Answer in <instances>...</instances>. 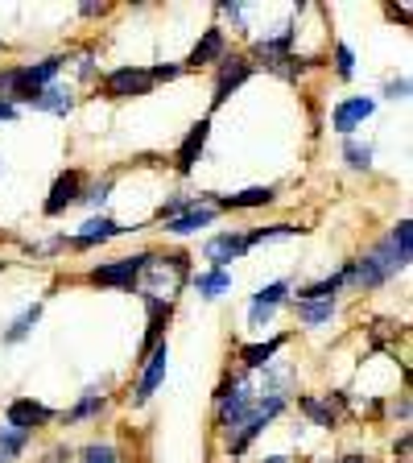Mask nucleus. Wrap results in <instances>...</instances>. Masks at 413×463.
Instances as JSON below:
<instances>
[{
  "instance_id": "obj_24",
  "label": "nucleus",
  "mask_w": 413,
  "mask_h": 463,
  "mask_svg": "<svg viewBox=\"0 0 413 463\" xmlns=\"http://www.w3.org/2000/svg\"><path fill=\"white\" fill-rule=\"evenodd\" d=\"M343 154H347V162L356 165V170H368V165H372V145L347 141V145H343Z\"/></svg>"
},
{
  "instance_id": "obj_10",
  "label": "nucleus",
  "mask_w": 413,
  "mask_h": 463,
  "mask_svg": "<svg viewBox=\"0 0 413 463\" xmlns=\"http://www.w3.org/2000/svg\"><path fill=\"white\" fill-rule=\"evenodd\" d=\"M207 137H211V120H199V125L186 133V141L178 145V157H174V162H178V170H183V174L194 170V162H199V154H202V145H207Z\"/></svg>"
},
{
  "instance_id": "obj_25",
  "label": "nucleus",
  "mask_w": 413,
  "mask_h": 463,
  "mask_svg": "<svg viewBox=\"0 0 413 463\" xmlns=\"http://www.w3.org/2000/svg\"><path fill=\"white\" fill-rule=\"evenodd\" d=\"M298 405H302V410H306L310 418H314L318 426H335V414H331V410H327V405H323V402H314V397H302Z\"/></svg>"
},
{
  "instance_id": "obj_11",
  "label": "nucleus",
  "mask_w": 413,
  "mask_h": 463,
  "mask_svg": "<svg viewBox=\"0 0 413 463\" xmlns=\"http://www.w3.org/2000/svg\"><path fill=\"white\" fill-rule=\"evenodd\" d=\"M286 281H273V286H265L257 294V302H252V315H249V323L252 327H265V323H269L273 318V310L281 307V302H286Z\"/></svg>"
},
{
  "instance_id": "obj_30",
  "label": "nucleus",
  "mask_w": 413,
  "mask_h": 463,
  "mask_svg": "<svg viewBox=\"0 0 413 463\" xmlns=\"http://www.w3.org/2000/svg\"><path fill=\"white\" fill-rule=\"evenodd\" d=\"M13 116H17V108H13L9 99H0V120H13Z\"/></svg>"
},
{
  "instance_id": "obj_20",
  "label": "nucleus",
  "mask_w": 413,
  "mask_h": 463,
  "mask_svg": "<svg viewBox=\"0 0 413 463\" xmlns=\"http://www.w3.org/2000/svg\"><path fill=\"white\" fill-rule=\"evenodd\" d=\"M29 443V434H21V430H13L9 422L0 426V463H13L21 455V447Z\"/></svg>"
},
{
  "instance_id": "obj_5",
  "label": "nucleus",
  "mask_w": 413,
  "mask_h": 463,
  "mask_svg": "<svg viewBox=\"0 0 413 463\" xmlns=\"http://www.w3.org/2000/svg\"><path fill=\"white\" fill-rule=\"evenodd\" d=\"M83 199V174L79 170H67L58 174L54 186H50V199H46V215H62L70 203Z\"/></svg>"
},
{
  "instance_id": "obj_4",
  "label": "nucleus",
  "mask_w": 413,
  "mask_h": 463,
  "mask_svg": "<svg viewBox=\"0 0 413 463\" xmlns=\"http://www.w3.org/2000/svg\"><path fill=\"white\" fill-rule=\"evenodd\" d=\"M145 265H149V252H141V257H120V260H112V265L91 269V281H96V286H133Z\"/></svg>"
},
{
  "instance_id": "obj_12",
  "label": "nucleus",
  "mask_w": 413,
  "mask_h": 463,
  "mask_svg": "<svg viewBox=\"0 0 413 463\" xmlns=\"http://www.w3.org/2000/svg\"><path fill=\"white\" fill-rule=\"evenodd\" d=\"M249 249V244H244V236H231V232H223V236H215L211 244H207V260H211V269H223V265H228V260H236L240 257V252Z\"/></svg>"
},
{
  "instance_id": "obj_27",
  "label": "nucleus",
  "mask_w": 413,
  "mask_h": 463,
  "mask_svg": "<svg viewBox=\"0 0 413 463\" xmlns=\"http://www.w3.org/2000/svg\"><path fill=\"white\" fill-rule=\"evenodd\" d=\"M83 463H116V451L108 443H96L83 451Z\"/></svg>"
},
{
  "instance_id": "obj_1",
  "label": "nucleus",
  "mask_w": 413,
  "mask_h": 463,
  "mask_svg": "<svg viewBox=\"0 0 413 463\" xmlns=\"http://www.w3.org/2000/svg\"><path fill=\"white\" fill-rule=\"evenodd\" d=\"M409 257H413V223L401 220L393 236H385L372 252H364L360 260L343 265V286L372 289V286H380V281H389L393 273H401L405 265H409Z\"/></svg>"
},
{
  "instance_id": "obj_23",
  "label": "nucleus",
  "mask_w": 413,
  "mask_h": 463,
  "mask_svg": "<svg viewBox=\"0 0 413 463\" xmlns=\"http://www.w3.org/2000/svg\"><path fill=\"white\" fill-rule=\"evenodd\" d=\"M302 228H294V223H273V228H260V232H252V236H244V244H260V241H273V236H298Z\"/></svg>"
},
{
  "instance_id": "obj_8",
  "label": "nucleus",
  "mask_w": 413,
  "mask_h": 463,
  "mask_svg": "<svg viewBox=\"0 0 413 463\" xmlns=\"http://www.w3.org/2000/svg\"><path fill=\"white\" fill-rule=\"evenodd\" d=\"M165 368H170V347L157 344L154 352H149V364H145V373H141V385H136V402H149V397L157 393V385L165 381Z\"/></svg>"
},
{
  "instance_id": "obj_31",
  "label": "nucleus",
  "mask_w": 413,
  "mask_h": 463,
  "mask_svg": "<svg viewBox=\"0 0 413 463\" xmlns=\"http://www.w3.org/2000/svg\"><path fill=\"white\" fill-rule=\"evenodd\" d=\"M46 463H62V451H58V455H54V459H46Z\"/></svg>"
},
{
  "instance_id": "obj_16",
  "label": "nucleus",
  "mask_w": 413,
  "mask_h": 463,
  "mask_svg": "<svg viewBox=\"0 0 413 463\" xmlns=\"http://www.w3.org/2000/svg\"><path fill=\"white\" fill-rule=\"evenodd\" d=\"M194 289H199L202 298H220V294H228L231 289V273L228 269H207L194 278Z\"/></svg>"
},
{
  "instance_id": "obj_28",
  "label": "nucleus",
  "mask_w": 413,
  "mask_h": 463,
  "mask_svg": "<svg viewBox=\"0 0 413 463\" xmlns=\"http://www.w3.org/2000/svg\"><path fill=\"white\" fill-rule=\"evenodd\" d=\"M335 67H339V75H352V71H356V54H352V50L347 46H335Z\"/></svg>"
},
{
  "instance_id": "obj_6",
  "label": "nucleus",
  "mask_w": 413,
  "mask_h": 463,
  "mask_svg": "<svg viewBox=\"0 0 413 463\" xmlns=\"http://www.w3.org/2000/svg\"><path fill=\"white\" fill-rule=\"evenodd\" d=\"M50 410L46 405H38V402H29V397H17V402L9 405V414H5V422L13 426V430H21V434H29V430H38V426H46L50 422Z\"/></svg>"
},
{
  "instance_id": "obj_22",
  "label": "nucleus",
  "mask_w": 413,
  "mask_h": 463,
  "mask_svg": "<svg viewBox=\"0 0 413 463\" xmlns=\"http://www.w3.org/2000/svg\"><path fill=\"white\" fill-rule=\"evenodd\" d=\"M38 315H42V307H29L25 315H21L17 323H13V327H9V335H5V339H9V344H17V339H25L29 331H33V323H38Z\"/></svg>"
},
{
  "instance_id": "obj_29",
  "label": "nucleus",
  "mask_w": 413,
  "mask_h": 463,
  "mask_svg": "<svg viewBox=\"0 0 413 463\" xmlns=\"http://www.w3.org/2000/svg\"><path fill=\"white\" fill-rule=\"evenodd\" d=\"M405 91H409V83H405V79H397V83H389V99H405Z\"/></svg>"
},
{
  "instance_id": "obj_3",
  "label": "nucleus",
  "mask_w": 413,
  "mask_h": 463,
  "mask_svg": "<svg viewBox=\"0 0 413 463\" xmlns=\"http://www.w3.org/2000/svg\"><path fill=\"white\" fill-rule=\"evenodd\" d=\"M149 87H154V79H149V71H141V67H120V71H112V75L104 79V91L112 99L149 96Z\"/></svg>"
},
{
  "instance_id": "obj_7",
  "label": "nucleus",
  "mask_w": 413,
  "mask_h": 463,
  "mask_svg": "<svg viewBox=\"0 0 413 463\" xmlns=\"http://www.w3.org/2000/svg\"><path fill=\"white\" fill-rule=\"evenodd\" d=\"M372 99H364V96H356V99H343V104L331 112V125H335V133H343V137H352L360 125H364L368 116H372Z\"/></svg>"
},
{
  "instance_id": "obj_14",
  "label": "nucleus",
  "mask_w": 413,
  "mask_h": 463,
  "mask_svg": "<svg viewBox=\"0 0 413 463\" xmlns=\"http://www.w3.org/2000/svg\"><path fill=\"white\" fill-rule=\"evenodd\" d=\"M120 223H112V220H87L83 223V232H79L75 241H70V249H91V244H104V241H112V236H120Z\"/></svg>"
},
{
  "instance_id": "obj_32",
  "label": "nucleus",
  "mask_w": 413,
  "mask_h": 463,
  "mask_svg": "<svg viewBox=\"0 0 413 463\" xmlns=\"http://www.w3.org/2000/svg\"><path fill=\"white\" fill-rule=\"evenodd\" d=\"M269 463H281V459H269Z\"/></svg>"
},
{
  "instance_id": "obj_15",
  "label": "nucleus",
  "mask_w": 413,
  "mask_h": 463,
  "mask_svg": "<svg viewBox=\"0 0 413 463\" xmlns=\"http://www.w3.org/2000/svg\"><path fill=\"white\" fill-rule=\"evenodd\" d=\"M211 220H215V207H199V203H194L186 215H174V220H165V232H174V236H186V232L207 228Z\"/></svg>"
},
{
  "instance_id": "obj_9",
  "label": "nucleus",
  "mask_w": 413,
  "mask_h": 463,
  "mask_svg": "<svg viewBox=\"0 0 413 463\" xmlns=\"http://www.w3.org/2000/svg\"><path fill=\"white\" fill-rule=\"evenodd\" d=\"M220 62H223V71H220V79H215V96H211L215 108H220L223 99H228L231 91H236V87H240L244 79L252 75V67L244 62V58H220Z\"/></svg>"
},
{
  "instance_id": "obj_21",
  "label": "nucleus",
  "mask_w": 413,
  "mask_h": 463,
  "mask_svg": "<svg viewBox=\"0 0 413 463\" xmlns=\"http://www.w3.org/2000/svg\"><path fill=\"white\" fill-rule=\"evenodd\" d=\"M335 315V302H298V318L306 327H318V323H327Z\"/></svg>"
},
{
  "instance_id": "obj_26",
  "label": "nucleus",
  "mask_w": 413,
  "mask_h": 463,
  "mask_svg": "<svg viewBox=\"0 0 413 463\" xmlns=\"http://www.w3.org/2000/svg\"><path fill=\"white\" fill-rule=\"evenodd\" d=\"M99 405H104V397H99V393H87L83 402H79L75 410H70V414H67V422H79V418H91V414H96V410H99Z\"/></svg>"
},
{
  "instance_id": "obj_17",
  "label": "nucleus",
  "mask_w": 413,
  "mask_h": 463,
  "mask_svg": "<svg viewBox=\"0 0 413 463\" xmlns=\"http://www.w3.org/2000/svg\"><path fill=\"white\" fill-rule=\"evenodd\" d=\"M281 347H286V335H273L269 344H249L240 356H244V364H249V368H265L281 352Z\"/></svg>"
},
{
  "instance_id": "obj_2",
  "label": "nucleus",
  "mask_w": 413,
  "mask_h": 463,
  "mask_svg": "<svg viewBox=\"0 0 413 463\" xmlns=\"http://www.w3.org/2000/svg\"><path fill=\"white\" fill-rule=\"evenodd\" d=\"M141 273H145V298L170 302L174 294L186 286L191 265H186L183 252H174V257H149V265H145Z\"/></svg>"
},
{
  "instance_id": "obj_19",
  "label": "nucleus",
  "mask_w": 413,
  "mask_h": 463,
  "mask_svg": "<svg viewBox=\"0 0 413 463\" xmlns=\"http://www.w3.org/2000/svg\"><path fill=\"white\" fill-rule=\"evenodd\" d=\"M29 104L42 108V112H70V96L62 91V87H42V91L29 99Z\"/></svg>"
},
{
  "instance_id": "obj_13",
  "label": "nucleus",
  "mask_w": 413,
  "mask_h": 463,
  "mask_svg": "<svg viewBox=\"0 0 413 463\" xmlns=\"http://www.w3.org/2000/svg\"><path fill=\"white\" fill-rule=\"evenodd\" d=\"M215 58H223V29L211 25L207 33L199 38V46L191 50V58H186V67H207V62H215Z\"/></svg>"
},
{
  "instance_id": "obj_18",
  "label": "nucleus",
  "mask_w": 413,
  "mask_h": 463,
  "mask_svg": "<svg viewBox=\"0 0 413 463\" xmlns=\"http://www.w3.org/2000/svg\"><path fill=\"white\" fill-rule=\"evenodd\" d=\"M223 207H265V203H273V186H249V191L240 194H223Z\"/></svg>"
}]
</instances>
